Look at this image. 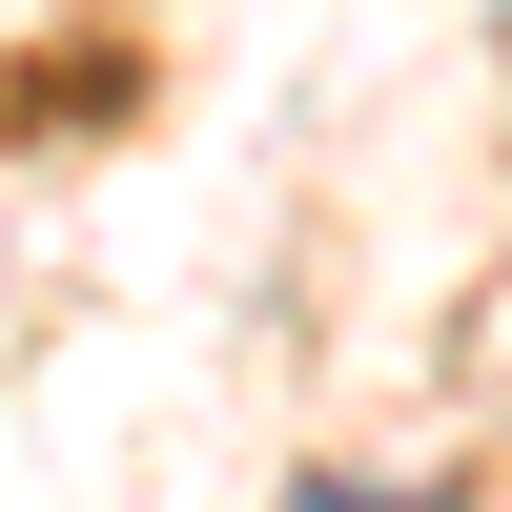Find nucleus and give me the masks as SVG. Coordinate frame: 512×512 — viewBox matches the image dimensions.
<instances>
[{"instance_id": "1", "label": "nucleus", "mask_w": 512, "mask_h": 512, "mask_svg": "<svg viewBox=\"0 0 512 512\" xmlns=\"http://www.w3.org/2000/svg\"><path fill=\"white\" fill-rule=\"evenodd\" d=\"M287 512H451V492H369V472H308Z\"/></svg>"}]
</instances>
